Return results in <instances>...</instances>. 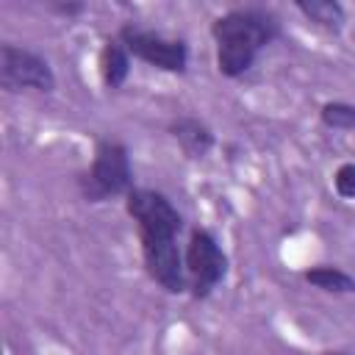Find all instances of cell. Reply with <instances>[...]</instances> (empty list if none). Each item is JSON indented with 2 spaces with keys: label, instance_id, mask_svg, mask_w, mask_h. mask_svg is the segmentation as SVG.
<instances>
[{
  "label": "cell",
  "instance_id": "8fae6325",
  "mask_svg": "<svg viewBox=\"0 0 355 355\" xmlns=\"http://www.w3.org/2000/svg\"><path fill=\"white\" fill-rule=\"evenodd\" d=\"M319 119L330 130H355V105L344 100H327L319 108Z\"/></svg>",
  "mask_w": 355,
  "mask_h": 355
},
{
  "label": "cell",
  "instance_id": "6da1fadb",
  "mask_svg": "<svg viewBox=\"0 0 355 355\" xmlns=\"http://www.w3.org/2000/svg\"><path fill=\"white\" fill-rule=\"evenodd\" d=\"M125 211L136 222L141 261L153 283L169 294L189 291L186 263L178 236L183 230V216L164 191L155 189H130L125 197Z\"/></svg>",
  "mask_w": 355,
  "mask_h": 355
},
{
  "label": "cell",
  "instance_id": "5b68a950",
  "mask_svg": "<svg viewBox=\"0 0 355 355\" xmlns=\"http://www.w3.org/2000/svg\"><path fill=\"white\" fill-rule=\"evenodd\" d=\"M119 42L128 47V53L161 72H186L189 67V44L183 39L166 36L161 31H150L141 25H122L119 28Z\"/></svg>",
  "mask_w": 355,
  "mask_h": 355
},
{
  "label": "cell",
  "instance_id": "8992f818",
  "mask_svg": "<svg viewBox=\"0 0 355 355\" xmlns=\"http://www.w3.org/2000/svg\"><path fill=\"white\" fill-rule=\"evenodd\" d=\"M0 86L6 92L31 89L50 94L55 89V72L42 53L6 42L0 44Z\"/></svg>",
  "mask_w": 355,
  "mask_h": 355
},
{
  "label": "cell",
  "instance_id": "9c48e42d",
  "mask_svg": "<svg viewBox=\"0 0 355 355\" xmlns=\"http://www.w3.org/2000/svg\"><path fill=\"white\" fill-rule=\"evenodd\" d=\"M297 11L324 33H341L347 22V8L338 0H300Z\"/></svg>",
  "mask_w": 355,
  "mask_h": 355
},
{
  "label": "cell",
  "instance_id": "4fadbf2b",
  "mask_svg": "<svg viewBox=\"0 0 355 355\" xmlns=\"http://www.w3.org/2000/svg\"><path fill=\"white\" fill-rule=\"evenodd\" d=\"M50 11L64 14V17H75V14H83L86 6L83 3H50Z\"/></svg>",
  "mask_w": 355,
  "mask_h": 355
},
{
  "label": "cell",
  "instance_id": "3957f363",
  "mask_svg": "<svg viewBox=\"0 0 355 355\" xmlns=\"http://www.w3.org/2000/svg\"><path fill=\"white\" fill-rule=\"evenodd\" d=\"M80 197L86 202H105L111 197H128L133 189V166L128 147L114 139H100L92 166L78 178Z\"/></svg>",
  "mask_w": 355,
  "mask_h": 355
},
{
  "label": "cell",
  "instance_id": "52a82bcc",
  "mask_svg": "<svg viewBox=\"0 0 355 355\" xmlns=\"http://www.w3.org/2000/svg\"><path fill=\"white\" fill-rule=\"evenodd\" d=\"M169 133H172V139L178 141V147L183 150V155L186 158H205L211 150H214V144H216V136H214V130L205 125V122H200V119H194V116H180V119H175L172 125H169Z\"/></svg>",
  "mask_w": 355,
  "mask_h": 355
},
{
  "label": "cell",
  "instance_id": "30bf717a",
  "mask_svg": "<svg viewBox=\"0 0 355 355\" xmlns=\"http://www.w3.org/2000/svg\"><path fill=\"white\" fill-rule=\"evenodd\" d=\"M302 277H305V283H311L313 288H319L324 294H352L355 291V277L333 263L311 266V269H305Z\"/></svg>",
  "mask_w": 355,
  "mask_h": 355
},
{
  "label": "cell",
  "instance_id": "7a4b0ae2",
  "mask_svg": "<svg viewBox=\"0 0 355 355\" xmlns=\"http://www.w3.org/2000/svg\"><path fill=\"white\" fill-rule=\"evenodd\" d=\"M280 33L277 19L263 8H230L211 22V36L216 42V69L219 75L236 80L244 78L261 50L272 44Z\"/></svg>",
  "mask_w": 355,
  "mask_h": 355
},
{
  "label": "cell",
  "instance_id": "5bb4252c",
  "mask_svg": "<svg viewBox=\"0 0 355 355\" xmlns=\"http://www.w3.org/2000/svg\"><path fill=\"white\" fill-rule=\"evenodd\" d=\"M327 355H344V352H327Z\"/></svg>",
  "mask_w": 355,
  "mask_h": 355
},
{
  "label": "cell",
  "instance_id": "7c38bea8",
  "mask_svg": "<svg viewBox=\"0 0 355 355\" xmlns=\"http://www.w3.org/2000/svg\"><path fill=\"white\" fill-rule=\"evenodd\" d=\"M333 189L341 200H355V161H344L333 172Z\"/></svg>",
  "mask_w": 355,
  "mask_h": 355
},
{
  "label": "cell",
  "instance_id": "ba28073f",
  "mask_svg": "<svg viewBox=\"0 0 355 355\" xmlns=\"http://www.w3.org/2000/svg\"><path fill=\"white\" fill-rule=\"evenodd\" d=\"M130 53L128 47L119 42V36L114 39H105L103 47H100V58H97V67H100V78L108 89H119L125 86L128 75H130Z\"/></svg>",
  "mask_w": 355,
  "mask_h": 355
},
{
  "label": "cell",
  "instance_id": "277c9868",
  "mask_svg": "<svg viewBox=\"0 0 355 355\" xmlns=\"http://www.w3.org/2000/svg\"><path fill=\"white\" fill-rule=\"evenodd\" d=\"M183 263H186V283L194 300H205L214 294V288L219 283H225L227 277V252L222 250L219 239L205 230V227H194L189 233L186 250H183Z\"/></svg>",
  "mask_w": 355,
  "mask_h": 355
}]
</instances>
